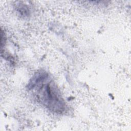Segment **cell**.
Masks as SVG:
<instances>
[{"mask_svg":"<svg viewBox=\"0 0 131 131\" xmlns=\"http://www.w3.org/2000/svg\"><path fill=\"white\" fill-rule=\"evenodd\" d=\"M27 88L29 91H34L38 102L49 111L57 114L64 111L66 104L60 91L46 72L35 74L30 80Z\"/></svg>","mask_w":131,"mask_h":131,"instance_id":"obj_1","label":"cell"},{"mask_svg":"<svg viewBox=\"0 0 131 131\" xmlns=\"http://www.w3.org/2000/svg\"><path fill=\"white\" fill-rule=\"evenodd\" d=\"M17 10L21 15H24V16H27L29 14V10L28 8L27 7V6L25 5H21L19 4L18 7H17Z\"/></svg>","mask_w":131,"mask_h":131,"instance_id":"obj_2","label":"cell"}]
</instances>
